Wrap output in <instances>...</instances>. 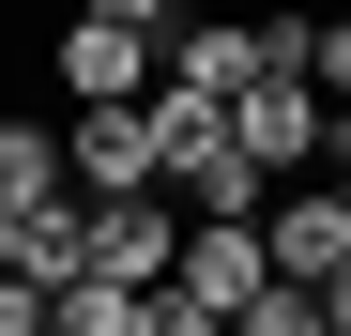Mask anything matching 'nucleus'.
Instances as JSON below:
<instances>
[{
	"mask_svg": "<svg viewBox=\"0 0 351 336\" xmlns=\"http://www.w3.org/2000/svg\"><path fill=\"white\" fill-rule=\"evenodd\" d=\"M46 77H62V123L77 107H138L168 77V0H77V16L46 31Z\"/></svg>",
	"mask_w": 351,
	"mask_h": 336,
	"instance_id": "1",
	"label": "nucleus"
},
{
	"mask_svg": "<svg viewBox=\"0 0 351 336\" xmlns=\"http://www.w3.org/2000/svg\"><path fill=\"white\" fill-rule=\"evenodd\" d=\"M260 275L275 291H351V199L336 184H275L260 199Z\"/></svg>",
	"mask_w": 351,
	"mask_h": 336,
	"instance_id": "2",
	"label": "nucleus"
},
{
	"mask_svg": "<svg viewBox=\"0 0 351 336\" xmlns=\"http://www.w3.org/2000/svg\"><path fill=\"white\" fill-rule=\"evenodd\" d=\"M321 92L306 77H245V92H229V153H245L260 168V184H321Z\"/></svg>",
	"mask_w": 351,
	"mask_h": 336,
	"instance_id": "3",
	"label": "nucleus"
},
{
	"mask_svg": "<svg viewBox=\"0 0 351 336\" xmlns=\"http://www.w3.org/2000/svg\"><path fill=\"white\" fill-rule=\"evenodd\" d=\"M260 291H275V275H260V230H184V260H168V306H199V321L229 336Z\"/></svg>",
	"mask_w": 351,
	"mask_h": 336,
	"instance_id": "4",
	"label": "nucleus"
},
{
	"mask_svg": "<svg viewBox=\"0 0 351 336\" xmlns=\"http://www.w3.org/2000/svg\"><path fill=\"white\" fill-rule=\"evenodd\" d=\"M168 260H184V214H168V199H107L77 275H107V291H168Z\"/></svg>",
	"mask_w": 351,
	"mask_h": 336,
	"instance_id": "5",
	"label": "nucleus"
},
{
	"mask_svg": "<svg viewBox=\"0 0 351 336\" xmlns=\"http://www.w3.org/2000/svg\"><path fill=\"white\" fill-rule=\"evenodd\" d=\"M77 260H92V214L77 199H31L16 214V275H31V291H77Z\"/></svg>",
	"mask_w": 351,
	"mask_h": 336,
	"instance_id": "6",
	"label": "nucleus"
},
{
	"mask_svg": "<svg viewBox=\"0 0 351 336\" xmlns=\"http://www.w3.org/2000/svg\"><path fill=\"white\" fill-rule=\"evenodd\" d=\"M62 199V123H31V107H0V214Z\"/></svg>",
	"mask_w": 351,
	"mask_h": 336,
	"instance_id": "7",
	"label": "nucleus"
},
{
	"mask_svg": "<svg viewBox=\"0 0 351 336\" xmlns=\"http://www.w3.org/2000/svg\"><path fill=\"white\" fill-rule=\"evenodd\" d=\"M306 92H321V123H351V16H306Z\"/></svg>",
	"mask_w": 351,
	"mask_h": 336,
	"instance_id": "8",
	"label": "nucleus"
},
{
	"mask_svg": "<svg viewBox=\"0 0 351 336\" xmlns=\"http://www.w3.org/2000/svg\"><path fill=\"white\" fill-rule=\"evenodd\" d=\"M321 184H336V199H351V123H336V138H321Z\"/></svg>",
	"mask_w": 351,
	"mask_h": 336,
	"instance_id": "9",
	"label": "nucleus"
},
{
	"mask_svg": "<svg viewBox=\"0 0 351 336\" xmlns=\"http://www.w3.org/2000/svg\"><path fill=\"white\" fill-rule=\"evenodd\" d=\"M336 306H351V291H336Z\"/></svg>",
	"mask_w": 351,
	"mask_h": 336,
	"instance_id": "10",
	"label": "nucleus"
}]
</instances>
